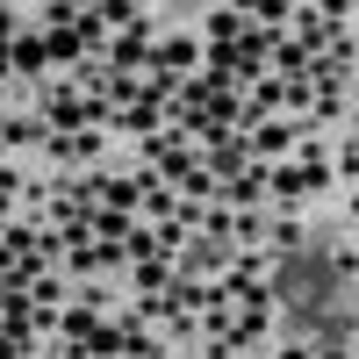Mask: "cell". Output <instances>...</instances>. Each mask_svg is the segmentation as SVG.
<instances>
[{
	"instance_id": "obj_2",
	"label": "cell",
	"mask_w": 359,
	"mask_h": 359,
	"mask_svg": "<svg viewBox=\"0 0 359 359\" xmlns=\"http://www.w3.org/2000/svg\"><path fill=\"white\" fill-rule=\"evenodd\" d=\"M294 144H302L294 123H252V130H245V151H259V158H287Z\"/></svg>"
},
{
	"instance_id": "obj_15",
	"label": "cell",
	"mask_w": 359,
	"mask_h": 359,
	"mask_svg": "<svg viewBox=\"0 0 359 359\" xmlns=\"http://www.w3.org/2000/svg\"><path fill=\"white\" fill-rule=\"evenodd\" d=\"M280 359H302V352H280Z\"/></svg>"
},
{
	"instance_id": "obj_3",
	"label": "cell",
	"mask_w": 359,
	"mask_h": 359,
	"mask_svg": "<svg viewBox=\"0 0 359 359\" xmlns=\"http://www.w3.org/2000/svg\"><path fill=\"white\" fill-rule=\"evenodd\" d=\"M144 57H151V22H130V36L108 43V72H130V65H144Z\"/></svg>"
},
{
	"instance_id": "obj_12",
	"label": "cell",
	"mask_w": 359,
	"mask_h": 359,
	"mask_svg": "<svg viewBox=\"0 0 359 359\" xmlns=\"http://www.w3.org/2000/svg\"><path fill=\"white\" fill-rule=\"evenodd\" d=\"M15 194H22V172L0 165V223H8V201H15Z\"/></svg>"
},
{
	"instance_id": "obj_13",
	"label": "cell",
	"mask_w": 359,
	"mask_h": 359,
	"mask_svg": "<svg viewBox=\"0 0 359 359\" xmlns=\"http://www.w3.org/2000/svg\"><path fill=\"white\" fill-rule=\"evenodd\" d=\"M0 43H15V8H0Z\"/></svg>"
},
{
	"instance_id": "obj_10",
	"label": "cell",
	"mask_w": 359,
	"mask_h": 359,
	"mask_svg": "<svg viewBox=\"0 0 359 359\" xmlns=\"http://www.w3.org/2000/svg\"><path fill=\"white\" fill-rule=\"evenodd\" d=\"M79 22V0H50V8H43V29H72Z\"/></svg>"
},
{
	"instance_id": "obj_8",
	"label": "cell",
	"mask_w": 359,
	"mask_h": 359,
	"mask_svg": "<svg viewBox=\"0 0 359 359\" xmlns=\"http://www.w3.org/2000/svg\"><path fill=\"white\" fill-rule=\"evenodd\" d=\"M208 36H216V43H237V36H245V15H237V8H208Z\"/></svg>"
},
{
	"instance_id": "obj_9",
	"label": "cell",
	"mask_w": 359,
	"mask_h": 359,
	"mask_svg": "<svg viewBox=\"0 0 359 359\" xmlns=\"http://www.w3.org/2000/svg\"><path fill=\"white\" fill-rule=\"evenodd\" d=\"M151 65L180 79V65H194V43H187V36H172V43H158V57H151Z\"/></svg>"
},
{
	"instance_id": "obj_7",
	"label": "cell",
	"mask_w": 359,
	"mask_h": 359,
	"mask_svg": "<svg viewBox=\"0 0 359 359\" xmlns=\"http://www.w3.org/2000/svg\"><path fill=\"white\" fill-rule=\"evenodd\" d=\"M137 287H144V294H158V287H172V259H165V252H151V259L137 266Z\"/></svg>"
},
{
	"instance_id": "obj_11",
	"label": "cell",
	"mask_w": 359,
	"mask_h": 359,
	"mask_svg": "<svg viewBox=\"0 0 359 359\" xmlns=\"http://www.w3.org/2000/svg\"><path fill=\"white\" fill-rule=\"evenodd\" d=\"M101 194H108V208H130L137 201V180H101Z\"/></svg>"
},
{
	"instance_id": "obj_14",
	"label": "cell",
	"mask_w": 359,
	"mask_h": 359,
	"mask_svg": "<svg viewBox=\"0 0 359 359\" xmlns=\"http://www.w3.org/2000/svg\"><path fill=\"white\" fill-rule=\"evenodd\" d=\"M316 359H352V352H345V345H331V352H316Z\"/></svg>"
},
{
	"instance_id": "obj_4",
	"label": "cell",
	"mask_w": 359,
	"mask_h": 359,
	"mask_svg": "<svg viewBox=\"0 0 359 359\" xmlns=\"http://www.w3.org/2000/svg\"><path fill=\"white\" fill-rule=\"evenodd\" d=\"M8 72H22V79H43V72H50L43 36H15V43H8Z\"/></svg>"
},
{
	"instance_id": "obj_1",
	"label": "cell",
	"mask_w": 359,
	"mask_h": 359,
	"mask_svg": "<svg viewBox=\"0 0 359 359\" xmlns=\"http://www.w3.org/2000/svg\"><path fill=\"white\" fill-rule=\"evenodd\" d=\"M144 165H151V172H165V180H187L201 158L187 151V144H180V130H165V137L151 130V137H144Z\"/></svg>"
},
{
	"instance_id": "obj_5",
	"label": "cell",
	"mask_w": 359,
	"mask_h": 359,
	"mask_svg": "<svg viewBox=\"0 0 359 359\" xmlns=\"http://www.w3.org/2000/svg\"><path fill=\"white\" fill-rule=\"evenodd\" d=\"M43 57H50V65H79V57H86L79 29H43Z\"/></svg>"
},
{
	"instance_id": "obj_6",
	"label": "cell",
	"mask_w": 359,
	"mask_h": 359,
	"mask_svg": "<svg viewBox=\"0 0 359 359\" xmlns=\"http://www.w3.org/2000/svg\"><path fill=\"white\" fill-rule=\"evenodd\" d=\"M0 144H43V123L36 115H0Z\"/></svg>"
}]
</instances>
